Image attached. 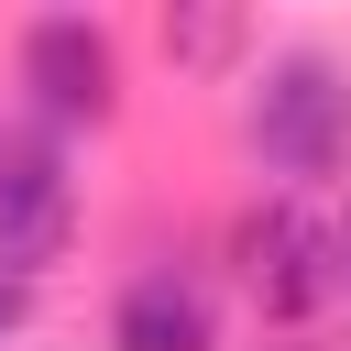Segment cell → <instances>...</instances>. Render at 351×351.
Segmentation results:
<instances>
[{"instance_id":"4","label":"cell","mask_w":351,"mask_h":351,"mask_svg":"<svg viewBox=\"0 0 351 351\" xmlns=\"http://www.w3.org/2000/svg\"><path fill=\"white\" fill-rule=\"evenodd\" d=\"M66 241H77V176L55 132H0V274L33 285L44 263H66Z\"/></svg>"},{"instance_id":"8","label":"cell","mask_w":351,"mask_h":351,"mask_svg":"<svg viewBox=\"0 0 351 351\" xmlns=\"http://www.w3.org/2000/svg\"><path fill=\"white\" fill-rule=\"evenodd\" d=\"M329 241H340V296H351V219H329Z\"/></svg>"},{"instance_id":"7","label":"cell","mask_w":351,"mask_h":351,"mask_svg":"<svg viewBox=\"0 0 351 351\" xmlns=\"http://www.w3.org/2000/svg\"><path fill=\"white\" fill-rule=\"evenodd\" d=\"M22 318H33V285H11V274H0V340H11Z\"/></svg>"},{"instance_id":"5","label":"cell","mask_w":351,"mask_h":351,"mask_svg":"<svg viewBox=\"0 0 351 351\" xmlns=\"http://www.w3.org/2000/svg\"><path fill=\"white\" fill-rule=\"evenodd\" d=\"M110 351H219V296L186 263H143L110 296Z\"/></svg>"},{"instance_id":"6","label":"cell","mask_w":351,"mask_h":351,"mask_svg":"<svg viewBox=\"0 0 351 351\" xmlns=\"http://www.w3.org/2000/svg\"><path fill=\"white\" fill-rule=\"evenodd\" d=\"M241 44H252V22H241V11H165V55H176L186 77L241 66Z\"/></svg>"},{"instance_id":"1","label":"cell","mask_w":351,"mask_h":351,"mask_svg":"<svg viewBox=\"0 0 351 351\" xmlns=\"http://www.w3.org/2000/svg\"><path fill=\"white\" fill-rule=\"evenodd\" d=\"M241 143L285 197L340 186V165H351V66L329 44H285L241 99Z\"/></svg>"},{"instance_id":"3","label":"cell","mask_w":351,"mask_h":351,"mask_svg":"<svg viewBox=\"0 0 351 351\" xmlns=\"http://www.w3.org/2000/svg\"><path fill=\"white\" fill-rule=\"evenodd\" d=\"M230 263H241V285H252V307H263V318H318V307L340 296L329 208H318V197H285V186H274L263 208H241Z\"/></svg>"},{"instance_id":"2","label":"cell","mask_w":351,"mask_h":351,"mask_svg":"<svg viewBox=\"0 0 351 351\" xmlns=\"http://www.w3.org/2000/svg\"><path fill=\"white\" fill-rule=\"evenodd\" d=\"M11 77L44 132H110L121 121V33L99 11H33L11 44Z\"/></svg>"}]
</instances>
